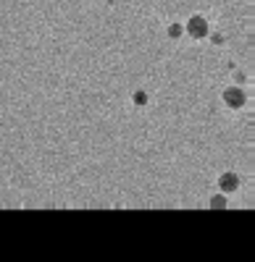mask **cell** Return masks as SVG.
<instances>
[{
  "label": "cell",
  "mask_w": 255,
  "mask_h": 262,
  "mask_svg": "<svg viewBox=\"0 0 255 262\" xmlns=\"http://www.w3.org/2000/svg\"><path fill=\"white\" fill-rule=\"evenodd\" d=\"M187 32L192 34L195 39L208 37V21H205V18H200V16H192V18L187 21Z\"/></svg>",
  "instance_id": "cell-1"
},
{
  "label": "cell",
  "mask_w": 255,
  "mask_h": 262,
  "mask_svg": "<svg viewBox=\"0 0 255 262\" xmlns=\"http://www.w3.org/2000/svg\"><path fill=\"white\" fill-rule=\"evenodd\" d=\"M224 100L229 107H242L245 105V92L240 90V86H229V90L224 92Z\"/></svg>",
  "instance_id": "cell-2"
},
{
  "label": "cell",
  "mask_w": 255,
  "mask_h": 262,
  "mask_svg": "<svg viewBox=\"0 0 255 262\" xmlns=\"http://www.w3.org/2000/svg\"><path fill=\"white\" fill-rule=\"evenodd\" d=\"M237 184H240V179L234 176V173H224V176L219 179V186H221V191H224V194L234 191V189H237Z\"/></svg>",
  "instance_id": "cell-3"
},
{
  "label": "cell",
  "mask_w": 255,
  "mask_h": 262,
  "mask_svg": "<svg viewBox=\"0 0 255 262\" xmlns=\"http://www.w3.org/2000/svg\"><path fill=\"white\" fill-rule=\"evenodd\" d=\"M224 205H226L224 196H213V200H210V207H224Z\"/></svg>",
  "instance_id": "cell-4"
}]
</instances>
